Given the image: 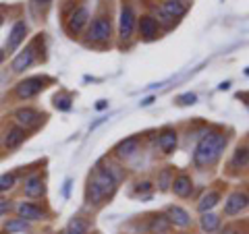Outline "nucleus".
Masks as SVG:
<instances>
[{
    "label": "nucleus",
    "instance_id": "nucleus-6",
    "mask_svg": "<svg viewBox=\"0 0 249 234\" xmlns=\"http://www.w3.org/2000/svg\"><path fill=\"white\" fill-rule=\"evenodd\" d=\"M13 118H15V122H17L21 129L27 131L29 127H37L44 116L37 110H34V108H19V110H15Z\"/></svg>",
    "mask_w": 249,
    "mask_h": 234
},
{
    "label": "nucleus",
    "instance_id": "nucleus-37",
    "mask_svg": "<svg viewBox=\"0 0 249 234\" xmlns=\"http://www.w3.org/2000/svg\"><path fill=\"white\" fill-rule=\"evenodd\" d=\"M65 234H73V232H65Z\"/></svg>",
    "mask_w": 249,
    "mask_h": 234
},
{
    "label": "nucleus",
    "instance_id": "nucleus-19",
    "mask_svg": "<svg viewBox=\"0 0 249 234\" xmlns=\"http://www.w3.org/2000/svg\"><path fill=\"white\" fill-rule=\"evenodd\" d=\"M162 9H164L173 19H178L187 13V4H183V0H164Z\"/></svg>",
    "mask_w": 249,
    "mask_h": 234
},
{
    "label": "nucleus",
    "instance_id": "nucleus-1",
    "mask_svg": "<svg viewBox=\"0 0 249 234\" xmlns=\"http://www.w3.org/2000/svg\"><path fill=\"white\" fill-rule=\"evenodd\" d=\"M224 147H227V135H222V133H208L206 137L199 139L196 151H193L196 166H199V168L212 166V164L220 158Z\"/></svg>",
    "mask_w": 249,
    "mask_h": 234
},
{
    "label": "nucleus",
    "instance_id": "nucleus-21",
    "mask_svg": "<svg viewBox=\"0 0 249 234\" xmlns=\"http://www.w3.org/2000/svg\"><path fill=\"white\" fill-rule=\"evenodd\" d=\"M249 164V147H237L235 153H232V160H231V166L232 168H245Z\"/></svg>",
    "mask_w": 249,
    "mask_h": 234
},
{
    "label": "nucleus",
    "instance_id": "nucleus-10",
    "mask_svg": "<svg viewBox=\"0 0 249 234\" xmlns=\"http://www.w3.org/2000/svg\"><path fill=\"white\" fill-rule=\"evenodd\" d=\"M247 205H249V197L245 193H232L227 199V203H224V214L227 216L241 214V209H245Z\"/></svg>",
    "mask_w": 249,
    "mask_h": 234
},
{
    "label": "nucleus",
    "instance_id": "nucleus-20",
    "mask_svg": "<svg viewBox=\"0 0 249 234\" xmlns=\"http://www.w3.org/2000/svg\"><path fill=\"white\" fill-rule=\"evenodd\" d=\"M170 230V220L168 216H154L150 222V232L152 234H166Z\"/></svg>",
    "mask_w": 249,
    "mask_h": 234
},
{
    "label": "nucleus",
    "instance_id": "nucleus-25",
    "mask_svg": "<svg viewBox=\"0 0 249 234\" xmlns=\"http://www.w3.org/2000/svg\"><path fill=\"white\" fill-rule=\"evenodd\" d=\"M158 184H160V191H166L170 184H173V170L170 168H164L158 176Z\"/></svg>",
    "mask_w": 249,
    "mask_h": 234
},
{
    "label": "nucleus",
    "instance_id": "nucleus-16",
    "mask_svg": "<svg viewBox=\"0 0 249 234\" xmlns=\"http://www.w3.org/2000/svg\"><path fill=\"white\" fill-rule=\"evenodd\" d=\"M137 147H139V139L137 137H129V139H124V141H121L119 145H116V155L119 158H131L135 151H137Z\"/></svg>",
    "mask_w": 249,
    "mask_h": 234
},
{
    "label": "nucleus",
    "instance_id": "nucleus-27",
    "mask_svg": "<svg viewBox=\"0 0 249 234\" xmlns=\"http://www.w3.org/2000/svg\"><path fill=\"white\" fill-rule=\"evenodd\" d=\"M54 106L58 110H71V98L69 96H56L54 98Z\"/></svg>",
    "mask_w": 249,
    "mask_h": 234
},
{
    "label": "nucleus",
    "instance_id": "nucleus-34",
    "mask_svg": "<svg viewBox=\"0 0 249 234\" xmlns=\"http://www.w3.org/2000/svg\"><path fill=\"white\" fill-rule=\"evenodd\" d=\"M224 234H241V232H237V230H227Z\"/></svg>",
    "mask_w": 249,
    "mask_h": 234
},
{
    "label": "nucleus",
    "instance_id": "nucleus-4",
    "mask_svg": "<svg viewBox=\"0 0 249 234\" xmlns=\"http://www.w3.org/2000/svg\"><path fill=\"white\" fill-rule=\"evenodd\" d=\"M50 79H46V77H29V79H23L17 87H15V93H17V98L21 100H29L37 96L40 91L46 89V83Z\"/></svg>",
    "mask_w": 249,
    "mask_h": 234
},
{
    "label": "nucleus",
    "instance_id": "nucleus-24",
    "mask_svg": "<svg viewBox=\"0 0 249 234\" xmlns=\"http://www.w3.org/2000/svg\"><path fill=\"white\" fill-rule=\"evenodd\" d=\"M218 226H220V217L218 216L210 214V212H206L204 216H201V228H204L206 232H214Z\"/></svg>",
    "mask_w": 249,
    "mask_h": 234
},
{
    "label": "nucleus",
    "instance_id": "nucleus-33",
    "mask_svg": "<svg viewBox=\"0 0 249 234\" xmlns=\"http://www.w3.org/2000/svg\"><path fill=\"white\" fill-rule=\"evenodd\" d=\"M31 2H34V6H44V9H46L52 0H31Z\"/></svg>",
    "mask_w": 249,
    "mask_h": 234
},
{
    "label": "nucleus",
    "instance_id": "nucleus-30",
    "mask_svg": "<svg viewBox=\"0 0 249 234\" xmlns=\"http://www.w3.org/2000/svg\"><path fill=\"white\" fill-rule=\"evenodd\" d=\"M196 96H193V93H183V96H178L177 98V102L178 104H183V106H189V104H196Z\"/></svg>",
    "mask_w": 249,
    "mask_h": 234
},
{
    "label": "nucleus",
    "instance_id": "nucleus-29",
    "mask_svg": "<svg viewBox=\"0 0 249 234\" xmlns=\"http://www.w3.org/2000/svg\"><path fill=\"white\" fill-rule=\"evenodd\" d=\"M156 15H158V19H156L158 23H164V25H168V27L175 23V19L170 17V15H168L164 9H162V6H160V9H156Z\"/></svg>",
    "mask_w": 249,
    "mask_h": 234
},
{
    "label": "nucleus",
    "instance_id": "nucleus-26",
    "mask_svg": "<svg viewBox=\"0 0 249 234\" xmlns=\"http://www.w3.org/2000/svg\"><path fill=\"white\" fill-rule=\"evenodd\" d=\"M15 181H17V178H15V174H0V193H6V191H11L13 186H15Z\"/></svg>",
    "mask_w": 249,
    "mask_h": 234
},
{
    "label": "nucleus",
    "instance_id": "nucleus-18",
    "mask_svg": "<svg viewBox=\"0 0 249 234\" xmlns=\"http://www.w3.org/2000/svg\"><path fill=\"white\" fill-rule=\"evenodd\" d=\"M158 145H160V150L164 151V153H173L175 147H177V133L170 131V129H166V131L158 137Z\"/></svg>",
    "mask_w": 249,
    "mask_h": 234
},
{
    "label": "nucleus",
    "instance_id": "nucleus-28",
    "mask_svg": "<svg viewBox=\"0 0 249 234\" xmlns=\"http://www.w3.org/2000/svg\"><path fill=\"white\" fill-rule=\"evenodd\" d=\"M104 170H106V172H108V174H110V176L114 178V181H116V183H119V181H121V178L124 176V172H123V170H121V166H116V164H108V166H106Z\"/></svg>",
    "mask_w": 249,
    "mask_h": 234
},
{
    "label": "nucleus",
    "instance_id": "nucleus-3",
    "mask_svg": "<svg viewBox=\"0 0 249 234\" xmlns=\"http://www.w3.org/2000/svg\"><path fill=\"white\" fill-rule=\"evenodd\" d=\"M110 35H112V23L110 19H106V17H96L93 19V23L89 25L88 29V40L93 42V44H104L110 40Z\"/></svg>",
    "mask_w": 249,
    "mask_h": 234
},
{
    "label": "nucleus",
    "instance_id": "nucleus-17",
    "mask_svg": "<svg viewBox=\"0 0 249 234\" xmlns=\"http://www.w3.org/2000/svg\"><path fill=\"white\" fill-rule=\"evenodd\" d=\"M191 189H193V183H191V178L187 174H181V176L173 178V191H175V195H178V197H187V195H191Z\"/></svg>",
    "mask_w": 249,
    "mask_h": 234
},
{
    "label": "nucleus",
    "instance_id": "nucleus-32",
    "mask_svg": "<svg viewBox=\"0 0 249 234\" xmlns=\"http://www.w3.org/2000/svg\"><path fill=\"white\" fill-rule=\"evenodd\" d=\"M9 209H11L9 201H0V217H2L4 214H9Z\"/></svg>",
    "mask_w": 249,
    "mask_h": 234
},
{
    "label": "nucleus",
    "instance_id": "nucleus-14",
    "mask_svg": "<svg viewBox=\"0 0 249 234\" xmlns=\"http://www.w3.org/2000/svg\"><path fill=\"white\" fill-rule=\"evenodd\" d=\"M139 33H142L145 40H154L156 35H158V21L150 15H145V17L139 19Z\"/></svg>",
    "mask_w": 249,
    "mask_h": 234
},
{
    "label": "nucleus",
    "instance_id": "nucleus-36",
    "mask_svg": "<svg viewBox=\"0 0 249 234\" xmlns=\"http://www.w3.org/2000/svg\"><path fill=\"white\" fill-rule=\"evenodd\" d=\"M2 23H4V15L0 13V25H2Z\"/></svg>",
    "mask_w": 249,
    "mask_h": 234
},
{
    "label": "nucleus",
    "instance_id": "nucleus-8",
    "mask_svg": "<svg viewBox=\"0 0 249 234\" xmlns=\"http://www.w3.org/2000/svg\"><path fill=\"white\" fill-rule=\"evenodd\" d=\"M34 62H36V50H34V46H29V48H25L15 56L11 68H13V73H23L25 68H29L34 65Z\"/></svg>",
    "mask_w": 249,
    "mask_h": 234
},
{
    "label": "nucleus",
    "instance_id": "nucleus-22",
    "mask_svg": "<svg viewBox=\"0 0 249 234\" xmlns=\"http://www.w3.org/2000/svg\"><path fill=\"white\" fill-rule=\"evenodd\" d=\"M218 201H220V193H216V191H212V193H208L204 199L199 201V205H197V209L201 214H206V212H210L212 207H216L218 205Z\"/></svg>",
    "mask_w": 249,
    "mask_h": 234
},
{
    "label": "nucleus",
    "instance_id": "nucleus-12",
    "mask_svg": "<svg viewBox=\"0 0 249 234\" xmlns=\"http://www.w3.org/2000/svg\"><path fill=\"white\" fill-rule=\"evenodd\" d=\"M23 191H25L27 197H42V195L46 193V184L42 181V176H29L25 181V186H23Z\"/></svg>",
    "mask_w": 249,
    "mask_h": 234
},
{
    "label": "nucleus",
    "instance_id": "nucleus-15",
    "mask_svg": "<svg viewBox=\"0 0 249 234\" xmlns=\"http://www.w3.org/2000/svg\"><path fill=\"white\" fill-rule=\"evenodd\" d=\"M17 214H19L21 220H27V222L29 220H42V217H44V209L34 205V203H21L17 207Z\"/></svg>",
    "mask_w": 249,
    "mask_h": 234
},
{
    "label": "nucleus",
    "instance_id": "nucleus-35",
    "mask_svg": "<svg viewBox=\"0 0 249 234\" xmlns=\"http://www.w3.org/2000/svg\"><path fill=\"white\" fill-rule=\"evenodd\" d=\"M2 60H4V52L0 50V65H2Z\"/></svg>",
    "mask_w": 249,
    "mask_h": 234
},
{
    "label": "nucleus",
    "instance_id": "nucleus-5",
    "mask_svg": "<svg viewBox=\"0 0 249 234\" xmlns=\"http://www.w3.org/2000/svg\"><path fill=\"white\" fill-rule=\"evenodd\" d=\"M133 29H135V13L131 4H123L121 9V19H119V31H121V40L127 42L133 37Z\"/></svg>",
    "mask_w": 249,
    "mask_h": 234
},
{
    "label": "nucleus",
    "instance_id": "nucleus-7",
    "mask_svg": "<svg viewBox=\"0 0 249 234\" xmlns=\"http://www.w3.org/2000/svg\"><path fill=\"white\" fill-rule=\"evenodd\" d=\"M88 19H89V11L85 9V6H79V9H75L71 13V17L67 21V31L71 35H77L81 33V29L88 25Z\"/></svg>",
    "mask_w": 249,
    "mask_h": 234
},
{
    "label": "nucleus",
    "instance_id": "nucleus-31",
    "mask_svg": "<svg viewBox=\"0 0 249 234\" xmlns=\"http://www.w3.org/2000/svg\"><path fill=\"white\" fill-rule=\"evenodd\" d=\"M152 189V184L147 183V181H143V183H137V193H145V191H150Z\"/></svg>",
    "mask_w": 249,
    "mask_h": 234
},
{
    "label": "nucleus",
    "instance_id": "nucleus-9",
    "mask_svg": "<svg viewBox=\"0 0 249 234\" xmlns=\"http://www.w3.org/2000/svg\"><path fill=\"white\" fill-rule=\"evenodd\" d=\"M25 33H27V23L25 21H17L13 25L11 33H9V40H6V50H9V52L17 50L19 44L25 40Z\"/></svg>",
    "mask_w": 249,
    "mask_h": 234
},
{
    "label": "nucleus",
    "instance_id": "nucleus-11",
    "mask_svg": "<svg viewBox=\"0 0 249 234\" xmlns=\"http://www.w3.org/2000/svg\"><path fill=\"white\" fill-rule=\"evenodd\" d=\"M25 137H27V131L21 129L19 124H15V127H11L9 131H6V135H4V147H6V150H17V147L23 141H25Z\"/></svg>",
    "mask_w": 249,
    "mask_h": 234
},
{
    "label": "nucleus",
    "instance_id": "nucleus-13",
    "mask_svg": "<svg viewBox=\"0 0 249 234\" xmlns=\"http://www.w3.org/2000/svg\"><path fill=\"white\" fill-rule=\"evenodd\" d=\"M168 220H170V224H175V226H181V228H187V226L191 224V217H189V214L185 212L183 207H178V205H170L168 207Z\"/></svg>",
    "mask_w": 249,
    "mask_h": 234
},
{
    "label": "nucleus",
    "instance_id": "nucleus-2",
    "mask_svg": "<svg viewBox=\"0 0 249 234\" xmlns=\"http://www.w3.org/2000/svg\"><path fill=\"white\" fill-rule=\"evenodd\" d=\"M114 191H116V181L104 168H100V170H96V174L89 178L85 197H88L89 203H102V201L106 197H110Z\"/></svg>",
    "mask_w": 249,
    "mask_h": 234
},
{
    "label": "nucleus",
    "instance_id": "nucleus-23",
    "mask_svg": "<svg viewBox=\"0 0 249 234\" xmlns=\"http://www.w3.org/2000/svg\"><path fill=\"white\" fill-rule=\"evenodd\" d=\"M29 224L27 220H21V217H13V220L6 222V232L9 234H17V232H27Z\"/></svg>",
    "mask_w": 249,
    "mask_h": 234
}]
</instances>
